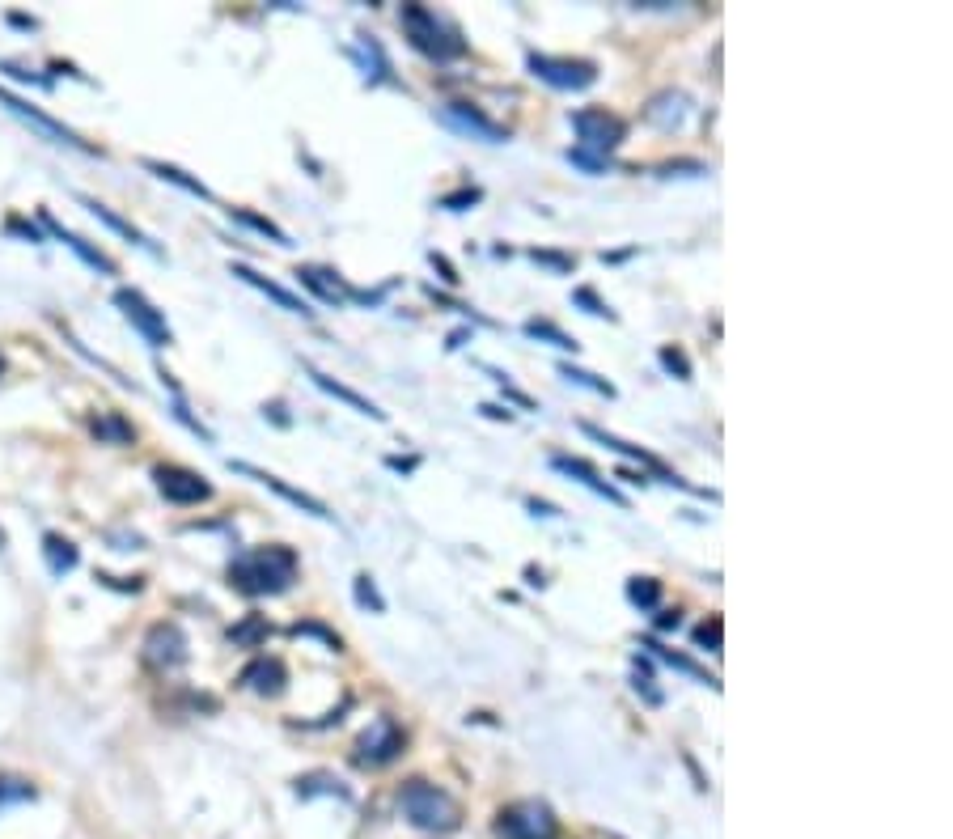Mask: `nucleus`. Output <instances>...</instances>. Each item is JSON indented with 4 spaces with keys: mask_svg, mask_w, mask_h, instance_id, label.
<instances>
[{
    "mask_svg": "<svg viewBox=\"0 0 953 839\" xmlns=\"http://www.w3.org/2000/svg\"><path fill=\"white\" fill-rule=\"evenodd\" d=\"M145 170H153L157 178H166V183H174V187H183V191H191V195H200V200H212V191L200 183V178H191V174H183L178 166H166V162H145Z\"/></svg>",
    "mask_w": 953,
    "mask_h": 839,
    "instance_id": "obj_28",
    "label": "nucleus"
},
{
    "mask_svg": "<svg viewBox=\"0 0 953 839\" xmlns=\"http://www.w3.org/2000/svg\"><path fill=\"white\" fill-rule=\"evenodd\" d=\"M640 649H649L653 657H661V662H670L674 670H682V674H691V678H695V683H708V687H721V683H716V678H712L708 670H699V666L691 662V657H682V653H674V649H665V645H661V640H653V636H644V640H640Z\"/></svg>",
    "mask_w": 953,
    "mask_h": 839,
    "instance_id": "obj_23",
    "label": "nucleus"
},
{
    "mask_svg": "<svg viewBox=\"0 0 953 839\" xmlns=\"http://www.w3.org/2000/svg\"><path fill=\"white\" fill-rule=\"evenodd\" d=\"M297 280L310 293H318L327 306H339V301H348L356 293V289H348V284L339 280V272H327V267H297Z\"/></svg>",
    "mask_w": 953,
    "mask_h": 839,
    "instance_id": "obj_19",
    "label": "nucleus"
},
{
    "mask_svg": "<svg viewBox=\"0 0 953 839\" xmlns=\"http://www.w3.org/2000/svg\"><path fill=\"white\" fill-rule=\"evenodd\" d=\"M530 259H538V263L555 267V272H572V255H555V251H530Z\"/></svg>",
    "mask_w": 953,
    "mask_h": 839,
    "instance_id": "obj_43",
    "label": "nucleus"
},
{
    "mask_svg": "<svg viewBox=\"0 0 953 839\" xmlns=\"http://www.w3.org/2000/svg\"><path fill=\"white\" fill-rule=\"evenodd\" d=\"M483 200V191L479 187H462V191H454V195H441V208H449V212H466L471 204H479Z\"/></svg>",
    "mask_w": 953,
    "mask_h": 839,
    "instance_id": "obj_41",
    "label": "nucleus"
},
{
    "mask_svg": "<svg viewBox=\"0 0 953 839\" xmlns=\"http://www.w3.org/2000/svg\"><path fill=\"white\" fill-rule=\"evenodd\" d=\"M43 556H47V568H51L56 577L73 573L77 560H81V556H77V547L68 543V539H60V534H47V539H43Z\"/></svg>",
    "mask_w": 953,
    "mask_h": 839,
    "instance_id": "obj_24",
    "label": "nucleus"
},
{
    "mask_svg": "<svg viewBox=\"0 0 953 839\" xmlns=\"http://www.w3.org/2000/svg\"><path fill=\"white\" fill-rule=\"evenodd\" d=\"M479 412H483V416H492V420H513V412H509V407H496V403H483Z\"/></svg>",
    "mask_w": 953,
    "mask_h": 839,
    "instance_id": "obj_48",
    "label": "nucleus"
},
{
    "mask_svg": "<svg viewBox=\"0 0 953 839\" xmlns=\"http://www.w3.org/2000/svg\"><path fill=\"white\" fill-rule=\"evenodd\" d=\"M115 306L123 310V318L149 339V348H170L174 344V335L166 327V318H161L153 306H149V297L145 293H136V289H115Z\"/></svg>",
    "mask_w": 953,
    "mask_h": 839,
    "instance_id": "obj_8",
    "label": "nucleus"
},
{
    "mask_svg": "<svg viewBox=\"0 0 953 839\" xmlns=\"http://www.w3.org/2000/svg\"><path fill=\"white\" fill-rule=\"evenodd\" d=\"M462 339H466V331H454V335H449V344H445V348H449V352H458V348H462Z\"/></svg>",
    "mask_w": 953,
    "mask_h": 839,
    "instance_id": "obj_49",
    "label": "nucleus"
},
{
    "mask_svg": "<svg viewBox=\"0 0 953 839\" xmlns=\"http://www.w3.org/2000/svg\"><path fill=\"white\" fill-rule=\"evenodd\" d=\"M267 632H272V628H267V619H263V615H246V619L238 623V628L229 632V640H233V645L255 649V645H263V640H267Z\"/></svg>",
    "mask_w": 953,
    "mask_h": 839,
    "instance_id": "obj_32",
    "label": "nucleus"
},
{
    "mask_svg": "<svg viewBox=\"0 0 953 839\" xmlns=\"http://www.w3.org/2000/svg\"><path fill=\"white\" fill-rule=\"evenodd\" d=\"M356 602H361L365 611H373V615H382V611H386V598L377 594V585H373V577H369V573H361V577H356Z\"/></svg>",
    "mask_w": 953,
    "mask_h": 839,
    "instance_id": "obj_39",
    "label": "nucleus"
},
{
    "mask_svg": "<svg viewBox=\"0 0 953 839\" xmlns=\"http://www.w3.org/2000/svg\"><path fill=\"white\" fill-rule=\"evenodd\" d=\"M403 34H407V43L420 51V56H428V60H437V64H445V60H458V56H466V43H462V34L449 26V22H441V17L428 9V5H403Z\"/></svg>",
    "mask_w": 953,
    "mask_h": 839,
    "instance_id": "obj_3",
    "label": "nucleus"
},
{
    "mask_svg": "<svg viewBox=\"0 0 953 839\" xmlns=\"http://www.w3.org/2000/svg\"><path fill=\"white\" fill-rule=\"evenodd\" d=\"M560 378L564 382H577V386H585V390H593V395H606V399H615V386H610L606 378H598V373H589V369H577V365H560Z\"/></svg>",
    "mask_w": 953,
    "mask_h": 839,
    "instance_id": "obj_33",
    "label": "nucleus"
},
{
    "mask_svg": "<svg viewBox=\"0 0 953 839\" xmlns=\"http://www.w3.org/2000/svg\"><path fill=\"white\" fill-rule=\"evenodd\" d=\"M229 217H233V221H242V225H250V229H255V234H263V238H272L276 246H293L289 234H284V229H280L276 221L259 217V212H250V208H229Z\"/></svg>",
    "mask_w": 953,
    "mask_h": 839,
    "instance_id": "obj_27",
    "label": "nucleus"
},
{
    "mask_svg": "<svg viewBox=\"0 0 953 839\" xmlns=\"http://www.w3.org/2000/svg\"><path fill=\"white\" fill-rule=\"evenodd\" d=\"M585 428V433L593 437V441H602L606 445V450H615V454H623V458H632V462H640V467H649L657 479H665V484H674V488H682V492H695V496H704V492H699V488H691L687 484V479H678L670 467H665V462L657 458V454H649V450H640V445H632V441H619L615 433H606V428H598V424H581Z\"/></svg>",
    "mask_w": 953,
    "mask_h": 839,
    "instance_id": "obj_12",
    "label": "nucleus"
},
{
    "mask_svg": "<svg viewBox=\"0 0 953 839\" xmlns=\"http://www.w3.org/2000/svg\"><path fill=\"white\" fill-rule=\"evenodd\" d=\"M568 162H572V166H581L585 174H602V170H610L606 157H593V153H581V149H568Z\"/></svg>",
    "mask_w": 953,
    "mask_h": 839,
    "instance_id": "obj_42",
    "label": "nucleus"
},
{
    "mask_svg": "<svg viewBox=\"0 0 953 839\" xmlns=\"http://www.w3.org/2000/svg\"><path fill=\"white\" fill-rule=\"evenodd\" d=\"M682 170H691V174H708L699 162H670V166H661V178H674V174H682Z\"/></svg>",
    "mask_w": 953,
    "mask_h": 839,
    "instance_id": "obj_45",
    "label": "nucleus"
},
{
    "mask_svg": "<svg viewBox=\"0 0 953 839\" xmlns=\"http://www.w3.org/2000/svg\"><path fill=\"white\" fill-rule=\"evenodd\" d=\"M229 471H238V475H250L255 484H263V488H272L276 496H284L289 505H297L301 513H310V517H318V522H335V513L327 509L318 501V496H310V492H301V488H289L284 484L280 475H272V471H259V467H250V462H229Z\"/></svg>",
    "mask_w": 953,
    "mask_h": 839,
    "instance_id": "obj_13",
    "label": "nucleus"
},
{
    "mask_svg": "<svg viewBox=\"0 0 953 839\" xmlns=\"http://www.w3.org/2000/svg\"><path fill=\"white\" fill-rule=\"evenodd\" d=\"M526 509H530L534 517H560V509H555V505H547V501H538V496H530V501H526Z\"/></svg>",
    "mask_w": 953,
    "mask_h": 839,
    "instance_id": "obj_46",
    "label": "nucleus"
},
{
    "mask_svg": "<svg viewBox=\"0 0 953 839\" xmlns=\"http://www.w3.org/2000/svg\"><path fill=\"white\" fill-rule=\"evenodd\" d=\"M305 373H310V382H314L318 390H327V395H331V399H339V403H348V407H352V412H361V416H369V420H377V424H382V420H386V412H382V407H377L373 399H365V395H356V390H352V386H344V382H335V378H331V373H322V369H314V365H305Z\"/></svg>",
    "mask_w": 953,
    "mask_h": 839,
    "instance_id": "obj_18",
    "label": "nucleus"
},
{
    "mask_svg": "<svg viewBox=\"0 0 953 839\" xmlns=\"http://www.w3.org/2000/svg\"><path fill=\"white\" fill-rule=\"evenodd\" d=\"M428 259H433V267H437V272H441V280H445V284H458V280H462V276L454 272V263H449L445 255H437V251H433V255H428Z\"/></svg>",
    "mask_w": 953,
    "mask_h": 839,
    "instance_id": "obj_44",
    "label": "nucleus"
},
{
    "mask_svg": "<svg viewBox=\"0 0 953 839\" xmlns=\"http://www.w3.org/2000/svg\"><path fill=\"white\" fill-rule=\"evenodd\" d=\"M687 106H691L687 94H678V89H665V94H657L649 106H644V119L670 132V128H678V123L687 119Z\"/></svg>",
    "mask_w": 953,
    "mask_h": 839,
    "instance_id": "obj_21",
    "label": "nucleus"
},
{
    "mask_svg": "<svg viewBox=\"0 0 953 839\" xmlns=\"http://www.w3.org/2000/svg\"><path fill=\"white\" fill-rule=\"evenodd\" d=\"M678 623H682V619H678V611H661V615H657V632H674Z\"/></svg>",
    "mask_w": 953,
    "mask_h": 839,
    "instance_id": "obj_47",
    "label": "nucleus"
},
{
    "mask_svg": "<svg viewBox=\"0 0 953 839\" xmlns=\"http://www.w3.org/2000/svg\"><path fill=\"white\" fill-rule=\"evenodd\" d=\"M187 662V636L178 623H153L145 636V666L153 670H178Z\"/></svg>",
    "mask_w": 953,
    "mask_h": 839,
    "instance_id": "obj_11",
    "label": "nucleus"
},
{
    "mask_svg": "<svg viewBox=\"0 0 953 839\" xmlns=\"http://www.w3.org/2000/svg\"><path fill=\"white\" fill-rule=\"evenodd\" d=\"M297 793H301V797H314V793H331V797H339V801H352V793L344 789V780H335V776H327V772H314V776L297 780Z\"/></svg>",
    "mask_w": 953,
    "mask_h": 839,
    "instance_id": "obj_30",
    "label": "nucleus"
},
{
    "mask_svg": "<svg viewBox=\"0 0 953 839\" xmlns=\"http://www.w3.org/2000/svg\"><path fill=\"white\" fill-rule=\"evenodd\" d=\"M153 479H157V492L174 505H200L212 496V484L191 467H157Z\"/></svg>",
    "mask_w": 953,
    "mask_h": 839,
    "instance_id": "obj_10",
    "label": "nucleus"
},
{
    "mask_svg": "<svg viewBox=\"0 0 953 839\" xmlns=\"http://www.w3.org/2000/svg\"><path fill=\"white\" fill-rule=\"evenodd\" d=\"M297 581V551L284 543H267L238 556L229 564V585L246 598H263V594H284Z\"/></svg>",
    "mask_w": 953,
    "mask_h": 839,
    "instance_id": "obj_1",
    "label": "nucleus"
},
{
    "mask_svg": "<svg viewBox=\"0 0 953 839\" xmlns=\"http://www.w3.org/2000/svg\"><path fill=\"white\" fill-rule=\"evenodd\" d=\"M496 835H505V839H560V818H555V810L547 806V801H513V806H505L496 814Z\"/></svg>",
    "mask_w": 953,
    "mask_h": 839,
    "instance_id": "obj_4",
    "label": "nucleus"
},
{
    "mask_svg": "<svg viewBox=\"0 0 953 839\" xmlns=\"http://www.w3.org/2000/svg\"><path fill=\"white\" fill-rule=\"evenodd\" d=\"M551 467L560 471V475H568V479H577V484H585L589 492H598L602 501H610V505L627 509V496H623V492H619L615 484H610V479H602L598 471H593V467H589L585 458H568V454H555V458H551Z\"/></svg>",
    "mask_w": 953,
    "mask_h": 839,
    "instance_id": "obj_15",
    "label": "nucleus"
},
{
    "mask_svg": "<svg viewBox=\"0 0 953 839\" xmlns=\"http://www.w3.org/2000/svg\"><path fill=\"white\" fill-rule=\"evenodd\" d=\"M0 106H5V111H13L17 119H26V123H30V128H34V132H43L47 140H56V145H73V149H89V145H85V140H77V132H68V128H64V123H56V119H51V115H43V111H34V106H30V102H22V98H13V94H9V89H0Z\"/></svg>",
    "mask_w": 953,
    "mask_h": 839,
    "instance_id": "obj_14",
    "label": "nucleus"
},
{
    "mask_svg": "<svg viewBox=\"0 0 953 839\" xmlns=\"http://www.w3.org/2000/svg\"><path fill=\"white\" fill-rule=\"evenodd\" d=\"M39 221H43V225H47V229H51V234H56V238H60L64 246H68V251H73V255H81V259H85L89 267H94V272H102V276H115V263H111V259H106L102 251H94V246H89L85 238H77V234H73V229H64V225H60L56 217H51V212H43V217H39Z\"/></svg>",
    "mask_w": 953,
    "mask_h": 839,
    "instance_id": "obj_20",
    "label": "nucleus"
},
{
    "mask_svg": "<svg viewBox=\"0 0 953 839\" xmlns=\"http://www.w3.org/2000/svg\"><path fill=\"white\" fill-rule=\"evenodd\" d=\"M94 433H98L102 441H119V445H123V441H132V424L119 420L115 412H106V416L94 420Z\"/></svg>",
    "mask_w": 953,
    "mask_h": 839,
    "instance_id": "obj_35",
    "label": "nucleus"
},
{
    "mask_svg": "<svg viewBox=\"0 0 953 839\" xmlns=\"http://www.w3.org/2000/svg\"><path fill=\"white\" fill-rule=\"evenodd\" d=\"M526 335H530V339H543V344L560 348V352H577V348H581V344H577V335L560 331L555 323H547V318H530V323H526Z\"/></svg>",
    "mask_w": 953,
    "mask_h": 839,
    "instance_id": "obj_26",
    "label": "nucleus"
},
{
    "mask_svg": "<svg viewBox=\"0 0 953 839\" xmlns=\"http://www.w3.org/2000/svg\"><path fill=\"white\" fill-rule=\"evenodd\" d=\"M229 272H233V276H238L242 284H250V289H259L263 297H272V301H276V306H280V310H289V314H301V318H314V310H310V306H305V301H301L297 293H289V289H284V284H276V280H267V276H259V272H255V267H246V263H233V267H229Z\"/></svg>",
    "mask_w": 953,
    "mask_h": 839,
    "instance_id": "obj_16",
    "label": "nucleus"
},
{
    "mask_svg": "<svg viewBox=\"0 0 953 839\" xmlns=\"http://www.w3.org/2000/svg\"><path fill=\"white\" fill-rule=\"evenodd\" d=\"M399 810H403L407 823L420 827V831L449 835V831L462 827L458 801L449 797L445 789H437V784H428V780H407L403 784V789H399Z\"/></svg>",
    "mask_w": 953,
    "mask_h": 839,
    "instance_id": "obj_2",
    "label": "nucleus"
},
{
    "mask_svg": "<svg viewBox=\"0 0 953 839\" xmlns=\"http://www.w3.org/2000/svg\"><path fill=\"white\" fill-rule=\"evenodd\" d=\"M572 306H581V310L593 314V318H610V323H615V310H610L593 289H572Z\"/></svg>",
    "mask_w": 953,
    "mask_h": 839,
    "instance_id": "obj_38",
    "label": "nucleus"
},
{
    "mask_svg": "<svg viewBox=\"0 0 953 839\" xmlns=\"http://www.w3.org/2000/svg\"><path fill=\"white\" fill-rule=\"evenodd\" d=\"M627 602L640 606V611H657L661 581H657V577H632V581H627Z\"/></svg>",
    "mask_w": 953,
    "mask_h": 839,
    "instance_id": "obj_29",
    "label": "nucleus"
},
{
    "mask_svg": "<svg viewBox=\"0 0 953 839\" xmlns=\"http://www.w3.org/2000/svg\"><path fill=\"white\" fill-rule=\"evenodd\" d=\"M526 64H530V73H534L538 81H547L551 89H572V94H581V89H589L593 81H598V64H593V60L538 56V51H530Z\"/></svg>",
    "mask_w": 953,
    "mask_h": 839,
    "instance_id": "obj_6",
    "label": "nucleus"
},
{
    "mask_svg": "<svg viewBox=\"0 0 953 839\" xmlns=\"http://www.w3.org/2000/svg\"><path fill=\"white\" fill-rule=\"evenodd\" d=\"M352 56H361V64H365V77H373V81H394V77H390V60H386L382 43H377V39H369V34H361V43H356V51H352Z\"/></svg>",
    "mask_w": 953,
    "mask_h": 839,
    "instance_id": "obj_25",
    "label": "nucleus"
},
{
    "mask_svg": "<svg viewBox=\"0 0 953 839\" xmlns=\"http://www.w3.org/2000/svg\"><path fill=\"white\" fill-rule=\"evenodd\" d=\"M242 687H250L255 695H280L289 687V670H284L280 657H255V662L242 670Z\"/></svg>",
    "mask_w": 953,
    "mask_h": 839,
    "instance_id": "obj_17",
    "label": "nucleus"
},
{
    "mask_svg": "<svg viewBox=\"0 0 953 839\" xmlns=\"http://www.w3.org/2000/svg\"><path fill=\"white\" fill-rule=\"evenodd\" d=\"M437 119L445 123V128L462 132V136L483 140V145H505V140H509V128H500L496 119H488L483 111H475V106H466V102H449V106H441Z\"/></svg>",
    "mask_w": 953,
    "mask_h": 839,
    "instance_id": "obj_9",
    "label": "nucleus"
},
{
    "mask_svg": "<svg viewBox=\"0 0 953 839\" xmlns=\"http://www.w3.org/2000/svg\"><path fill=\"white\" fill-rule=\"evenodd\" d=\"M632 687L644 695V704H653V708L665 704V695L653 687V670H649V662H644V657H636V678H632Z\"/></svg>",
    "mask_w": 953,
    "mask_h": 839,
    "instance_id": "obj_36",
    "label": "nucleus"
},
{
    "mask_svg": "<svg viewBox=\"0 0 953 839\" xmlns=\"http://www.w3.org/2000/svg\"><path fill=\"white\" fill-rule=\"evenodd\" d=\"M691 640H695V649L721 653V645H725V619H721V615H708V619L691 632Z\"/></svg>",
    "mask_w": 953,
    "mask_h": 839,
    "instance_id": "obj_31",
    "label": "nucleus"
},
{
    "mask_svg": "<svg viewBox=\"0 0 953 839\" xmlns=\"http://www.w3.org/2000/svg\"><path fill=\"white\" fill-rule=\"evenodd\" d=\"M85 208H89V212H94V217H98L102 225H111V229H115V234H123V238H128L132 246H140V251H149V255H161V251H157V246H153V242H149L145 234H140V229H136L132 221H123V217H119V212H111V208H106V204H98V200H85Z\"/></svg>",
    "mask_w": 953,
    "mask_h": 839,
    "instance_id": "obj_22",
    "label": "nucleus"
},
{
    "mask_svg": "<svg viewBox=\"0 0 953 839\" xmlns=\"http://www.w3.org/2000/svg\"><path fill=\"white\" fill-rule=\"evenodd\" d=\"M17 801H34V784L17 776H0V810L17 806Z\"/></svg>",
    "mask_w": 953,
    "mask_h": 839,
    "instance_id": "obj_34",
    "label": "nucleus"
},
{
    "mask_svg": "<svg viewBox=\"0 0 953 839\" xmlns=\"http://www.w3.org/2000/svg\"><path fill=\"white\" fill-rule=\"evenodd\" d=\"M572 132L581 136V153L606 157V153H615L627 140V123L619 115H610L606 106H589V111L572 115Z\"/></svg>",
    "mask_w": 953,
    "mask_h": 839,
    "instance_id": "obj_5",
    "label": "nucleus"
},
{
    "mask_svg": "<svg viewBox=\"0 0 953 839\" xmlns=\"http://www.w3.org/2000/svg\"><path fill=\"white\" fill-rule=\"evenodd\" d=\"M403 746H407V734L399 729V721L377 717L361 734V742H356V763L361 767H386V763H394L403 755Z\"/></svg>",
    "mask_w": 953,
    "mask_h": 839,
    "instance_id": "obj_7",
    "label": "nucleus"
},
{
    "mask_svg": "<svg viewBox=\"0 0 953 839\" xmlns=\"http://www.w3.org/2000/svg\"><path fill=\"white\" fill-rule=\"evenodd\" d=\"M657 361H661V369L670 373V378L691 382V361H687V352H682V348H661V352H657Z\"/></svg>",
    "mask_w": 953,
    "mask_h": 839,
    "instance_id": "obj_37",
    "label": "nucleus"
},
{
    "mask_svg": "<svg viewBox=\"0 0 953 839\" xmlns=\"http://www.w3.org/2000/svg\"><path fill=\"white\" fill-rule=\"evenodd\" d=\"M293 636H318V640H322V645H327L331 653H344V640H339L335 632H327V628H322V623H297V628H293Z\"/></svg>",
    "mask_w": 953,
    "mask_h": 839,
    "instance_id": "obj_40",
    "label": "nucleus"
}]
</instances>
